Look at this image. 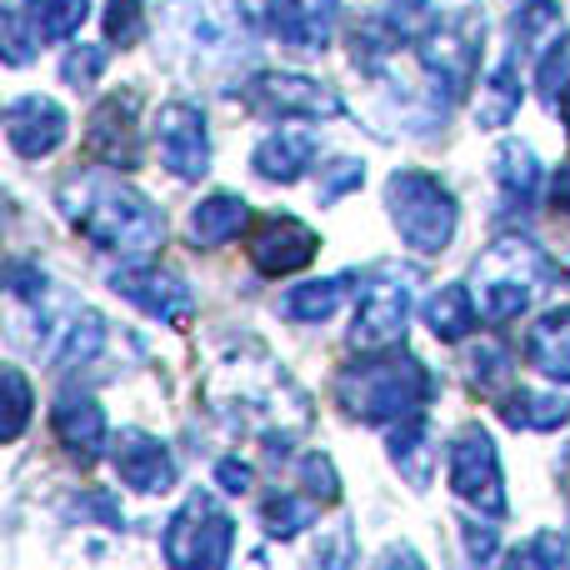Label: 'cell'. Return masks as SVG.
<instances>
[{
	"mask_svg": "<svg viewBox=\"0 0 570 570\" xmlns=\"http://www.w3.org/2000/svg\"><path fill=\"white\" fill-rule=\"evenodd\" d=\"M511 375V355L501 345H475L471 351V385L475 391H495V385Z\"/></svg>",
	"mask_w": 570,
	"mask_h": 570,
	"instance_id": "42",
	"label": "cell"
},
{
	"mask_svg": "<svg viewBox=\"0 0 570 570\" xmlns=\"http://www.w3.org/2000/svg\"><path fill=\"white\" fill-rule=\"evenodd\" d=\"M315 501H305V495H271L266 511H261V521H266V531L276 535V541H295L301 531H311L315 525Z\"/></svg>",
	"mask_w": 570,
	"mask_h": 570,
	"instance_id": "33",
	"label": "cell"
},
{
	"mask_svg": "<svg viewBox=\"0 0 570 570\" xmlns=\"http://www.w3.org/2000/svg\"><path fill=\"white\" fill-rule=\"evenodd\" d=\"M515 50H505V60L485 76L481 86V106H475V120H481L485 130H501L511 126V116L521 110V66H515Z\"/></svg>",
	"mask_w": 570,
	"mask_h": 570,
	"instance_id": "27",
	"label": "cell"
},
{
	"mask_svg": "<svg viewBox=\"0 0 570 570\" xmlns=\"http://www.w3.org/2000/svg\"><path fill=\"white\" fill-rule=\"evenodd\" d=\"M385 210L415 256H441L461 226V206L431 170H395L385 180Z\"/></svg>",
	"mask_w": 570,
	"mask_h": 570,
	"instance_id": "7",
	"label": "cell"
},
{
	"mask_svg": "<svg viewBox=\"0 0 570 570\" xmlns=\"http://www.w3.org/2000/svg\"><path fill=\"white\" fill-rule=\"evenodd\" d=\"M335 20H341V0H295V40H291V50H305V56L325 50L331 46V36H335Z\"/></svg>",
	"mask_w": 570,
	"mask_h": 570,
	"instance_id": "30",
	"label": "cell"
},
{
	"mask_svg": "<svg viewBox=\"0 0 570 570\" xmlns=\"http://www.w3.org/2000/svg\"><path fill=\"white\" fill-rule=\"evenodd\" d=\"M461 531H465V551H471V566H485L495 556V531L491 525H475V521H461Z\"/></svg>",
	"mask_w": 570,
	"mask_h": 570,
	"instance_id": "44",
	"label": "cell"
},
{
	"mask_svg": "<svg viewBox=\"0 0 570 570\" xmlns=\"http://www.w3.org/2000/svg\"><path fill=\"white\" fill-rule=\"evenodd\" d=\"M391 461L405 471V481L415 485V491H425L431 485V465H435V445H431V431H425V421L415 415V421H401L391 431Z\"/></svg>",
	"mask_w": 570,
	"mask_h": 570,
	"instance_id": "28",
	"label": "cell"
},
{
	"mask_svg": "<svg viewBox=\"0 0 570 570\" xmlns=\"http://www.w3.org/2000/svg\"><path fill=\"white\" fill-rule=\"evenodd\" d=\"M160 30H166L170 66L196 80L226 76L250 56V46L240 40V16L220 0H170Z\"/></svg>",
	"mask_w": 570,
	"mask_h": 570,
	"instance_id": "5",
	"label": "cell"
},
{
	"mask_svg": "<svg viewBox=\"0 0 570 570\" xmlns=\"http://www.w3.org/2000/svg\"><path fill=\"white\" fill-rule=\"evenodd\" d=\"M501 421L511 431H561L570 421V395H556V391H515L501 401Z\"/></svg>",
	"mask_w": 570,
	"mask_h": 570,
	"instance_id": "26",
	"label": "cell"
},
{
	"mask_svg": "<svg viewBox=\"0 0 570 570\" xmlns=\"http://www.w3.org/2000/svg\"><path fill=\"white\" fill-rule=\"evenodd\" d=\"M351 291H361V271H345V276H325V281H305L295 291L281 295V315L295 325H321L341 311V301Z\"/></svg>",
	"mask_w": 570,
	"mask_h": 570,
	"instance_id": "21",
	"label": "cell"
},
{
	"mask_svg": "<svg viewBox=\"0 0 570 570\" xmlns=\"http://www.w3.org/2000/svg\"><path fill=\"white\" fill-rule=\"evenodd\" d=\"M561 551H566L561 535H535V541L515 546V551L505 556L501 570H556L561 566Z\"/></svg>",
	"mask_w": 570,
	"mask_h": 570,
	"instance_id": "38",
	"label": "cell"
},
{
	"mask_svg": "<svg viewBox=\"0 0 570 570\" xmlns=\"http://www.w3.org/2000/svg\"><path fill=\"white\" fill-rule=\"evenodd\" d=\"M66 130H70V120L60 110V100L40 96V90L36 96H16L6 106V140L20 160H40L50 150H60L66 146Z\"/></svg>",
	"mask_w": 570,
	"mask_h": 570,
	"instance_id": "17",
	"label": "cell"
},
{
	"mask_svg": "<svg viewBox=\"0 0 570 570\" xmlns=\"http://www.w3.org/2000/svg\"><path fill=\"white\" fill-rule=\"evenodd\" d=\"M56 206L66 210V220L90 240V246L110 250V256H156L166 246V216L150 196H140L136 186H126L120 176L106 170H70L56 186Z\"/></svg>",
	"mask_w": 570,
	"mask_h": 570,
	"instance_id": "2",
	"label": "cell"
},
{
	"mask_svg": "<svg viewBox=\"0 0 570 570\" xmlns=\"http://www.w3.org/2000/svg\"><path fill=\"white\" fill-rule=\"evenodd\" d=\"M30 305H36V355L46 365H56V371L90 361L106 345V321L90 305H76L66 295L56 305H46V295H40Z\"/></svg>",
	"mask_w": 570,
	"mask_h": 570,
	"instance_id": "11",
	"label": "cell"
},
{
	"mask_svg": "<svg viewBox=\"0 0 570 570\" xmlns=\"http://www.w3.org/2000/svg\"><path fill=\"white\" fill-rule=\"evenodd\" d=\"M50 431L70 451V461L80 465H90L106 451V411L90 391H60L56 405H50Z\"/></svg>",
	"mask_w": 570,
	"mask_h": 570,
	"instance_id": "18",
	"label": "cell"
},
{
	"mask_svg": "<svg viewBox=\"0 0 570 570\" xmlns=\"http://www.w3.org/2000/svg\"><path fill=\"white\" fill-rule=\"evenodd\" d=\"M246 110L266 120H335L345 116L341 96L315 76H295V70H261L240 86Z\"/></svg>",
	"mask_w": 570,
	"mask_h": 570,
	"instance_id": "10",
	"label": "cell"
},
{
	"mask_svg": "<svg viewBox=\"0 0 570 570\" xmlns=\"http://www.w3.org/2000/svg\"><path fill=\"white\" fill-rule=\"evenodd\" d=\"M525 361L541 375H551V381L570 385V305L546 311L541 321L531 325V335H525Z\"/></svg>",
	"mask_w": 570,
	"mask_h": 570,
	"instance_id": "24",
	"label": "cell"
},
{
	"mask_svg": "<svg viewBox=\"0 0 570 570\" xmlns=\"http://www.w3.org/2000/svg\"><path fill=\"white\" fill-rule=\"evenodd\" d=\"M230 10L240 16V26L271 40H295V0H230Z\"/></svg>",
	"mask_w": 570,
	"mask_h": 570,
	"instance_id": "31",
	"label": "cell"
},
{
	"mask_svg": "<svg viewBox=\"0 0 570 570\" xmlns=\"http://www.w3.org/2000/svg\"><path fill=\"white\" fill-rule=\"evenodd\" d=\"M136 116H140L136 90L100 96V106L90 110V120H86V150L96 160H106V166H116V170H136L140 166Z\"/></svg>",
	"mask_w": 570,
	"mask_h": 570,
	"instance_id": "15",
	"label": "cell"
},
{
	"mask_svg": "<svg viewBox=\"0 0 570 570\" xmlns=\"http://www.w3.org/2000/svg\"><path fill=\"white\" fill-rule=\"evenodd\" d=\"M230 541H236L230 511H220L210 491H190L186 505L170 515L160 551L170 570H230Z\"/></svg>",
	"mask_w": 570,
	"mask_h": 570,
	"instance_id": "8",
	"label": "cell"
},
{
	"mask_svg": "<svg viewBox=\"0 0 570 570\" xmlns=\"http://www.w3.org/2000/svg\"><path fill=\"white\" fill-rule=\"evenodd\" d=\"M0 385H6V425H0V435L16 441L30 421V381L16 371V365H6V371H0Z\"/></svg>",
	"mask_w": 570,
	"mask_h": 570,
	"instance_id": "36",
	"label": "cell"
},
{
	"mask_svg": "<svg viewBox=\"0 0 570 570\" xmlns=\"http://www.w3.org/2000/svg\"><path fill=\"white\" fill-rule=\"evenodd\" d=\"M535 90L546 96L551 116H561V126L570 130V30L546 46L541 70H535Z\"/></svg>",
	"mask_w": 570,
	"mask_h": 570,
	"instance_id": "29",
	"label": "cell"
},
{
	"mask_svg": "<svg viewBox=\"0 0 570 570\" xmlns=\"http://www.w3.org/2000/svg\"><path fill=\"white\" fill-rule=\"evenodd\" d=\"M551 206L561 210V216H570V160L561 170H556V186H551Z\"/></svg>",
	"mask_w": 570,
	"mask_h": 570,
	"instance_id": "46",
	"label": "cell"
},
{
	"mask_svg": "<svg viewBox=\"0 0 570 570\" xmlns=\"http://www.w3.org/2000/svg\"><path fill=\"white\" fill-rule=\"evenodd\" d=\"M385 26L415 50V66L445 100H461L481 70L485 20L481 0H385Z\"/></svg>",
	"mask_w": 570,
	"mask_h": 570,
	"instance_id": "1",
	"label": "cell"
},
{
	"mask_svg": "<svg viewBox=\"0 0 570 570\" xmlns=\"http://www.w3.org/2000/svg\"><path fill=\"white\" fill-rule=\"evenodd\" d=\"M421 315H425V325H431L435 341H445V345H461L465 335L475 331V321H481L471 285H441V291L425 301Z\"/></svg>",
	"mask_w": 570,
	"mask_h": 570,
	"instance_id": "25",
	"label": "cell"
},
{
	"mask_svg": "<svg viewBox=\"0 0 570 570\" xmlns=\"http://www.w3.org/2000/svg\"><path fill=\"white\" fill-rule=\"evenodd\" d=\"M26 10L40 40H70L80 30V20L90 16V0H26Z\"/></svg>",
	"mask_w": 570,
	"mask_h": 570,
	"instance_id": "32",
	"label": "cell"
},
{
	"mask_svg": "<svg viewBox=\"0 0 570 570\" xmlns=\"http://www.w3.org/2000/svg\"><path fill=\"white\" fill-rule=\"evenodd\" d=\"M0 36H6V60L10 66H30V56H36V46H40V30L26 26L20 10H6V16H0Z\"/></svg>",
	"mask_w": 570,
	"mask_h": 570,
	"instance_id": "40",
	"label": "cell"
},
{
	"mask_svg": "<svg viewBox=\"0 0 570 570\" xmlns=\"http://www.w3.org/2000/svg\"><path fill=\"white\" fill-rule=\"evenodd\" d=\"M371 570H425V561L411 551V546H391V551H385Z\"/></svg>",
	"mask_w": 570,
	"mask_h": 570,
	"instance_id": "45",
	"label": "cell"
},
{
	"mask_svg": "<svg viewBox=\"0 0 570 570\" xmlns=\"http://www.w3.org/2000/svg\"><path fill=\"white\" fill-rule=\"evenodd\" d=\"M106 60L110 56L100 46H70L66 60H60V80H66V86H76V90H90V86H96V76L106 70Z\"/></svg>",
	"mask_w": 570,
	"mask_h": 570,
	"instance_id": "37",
	"label": "cell"
},
{
	"mask_svg": "<svg viewBox=\"0 0 570 570\" xmlns=\"http://www.w3.org/2000/svg\"><path fill=\"white\" fill-rule=\"evenodd\" d=\"M556 471H561V491H566V501H570V445L561 451V465H556Z\"/></svg>",
	"mask_w": 570,
	"mask_h": 570,
	"instance_id": "47",
	"label": "cell"
},
{
	"mask_svg": "<svg viewBox=\"0 0 570 570\" xmlns=\"http://www.w3.org/2000/svg\"><path fill=\"white\" fill-rule=\"evenodd\" d=\"M311 160H315V136H305V130H276V136H266L256 146L250 170H256L261 180H281V186H291V180L305 176Z\"/></svg>",
	"mask_w": 570,
	"mask_h": 570,
	"instance_id": "23",
	"label": "cell"
},
{
	"mask_svg": "<svg viewBox=\"0 0 570 570\" xmlns=\"http://www.w3.org/2000/svg\"><path fill=\"white\" fill-rule=\"evenodd\" d=\"M301 485L311 491V501H325V505L341 501V475H335L331 455H305L301 461Z\"/></svg>",
	"mask_w": 570,
	"mask_h": 570,
	"instance_id": "41",
	"label": "cell"
},
{
	"mask_svg": "<svg viewBox=\"0 0 570 570\" xmlns=\"http://www.w3.org/2000/svg\"><path fill=\"white\" fill-rule=\"evenodd\" d=\"M445 471H451V491L465 505H475L485 521H505L511 515V495H505L501 455H495L491 431H481V425L455 431L451 445H445Z\"/></svg>",
	"mask_w": 570,
	"mask_h": 570,
	"instance_id": "9",
	"label": "cell"
},
{
	"mask_svg": "<svg viewBox=\"0 0 570 570\" xmlns=\"http://www.w3.org/2000/svg\"><path fill=\"white\" fill-rule=\"evenodd\" d=\"M351 566H355V531L351 521H341L331 535H321L311 570H351Z\"/></svg>",
	"mask_w": 570,
	"mask_h": 570,
	"instance_id": "39",
	"label": "cell"
},
{
	"mask_svg": "<svg viewBox=\"0 0 570 570\" xmlns=\"http://www.w3.org/2000/svg\"><path fill=\"white\" fill-rule=\"evenodd\" d=\"M315 250H321V236L305 220L285 216V210L256 220V230L246 236V256L261 276H295L315 261Z\"/></svg>",
	"mask_w": 570,
	"mask_h": 570,
	"instance_id": "14",
	"label": "cell"
},
{
	"mask_svg": "<svg viewBox=\"0 0 570 570\" xmlns=\"http://www.w3.org/2000/svg\"><path fill=\"white\" fill-rule=\"evenodd\" d=\"M116 471L130 491L140 495H166L176 485V461L170 451L146 431H120L116 435Z\"/></svg>",
	"mask_w": 570,
	"mask_h": 570,
	"instance_id": "19",
	"label": "cell"
},
{
	"mask_svg": "<svg viewBox=\"0 0 570 570\" xmlns=\"http://www.w3.org/2000/svg\"><path fill=\"white\" fill-rule=\"evenodd\" d=\"M210 405L230 425L261 435L271 451H285L311 431V401L271 355H230L210 375Z\"/></svg>",
	"mask_w": 570,
	"mask_h": 570,
	"instance_id": "3",
	"label": "cell"
},
{
	"mask_svg": "<svg viewBox=\"0 0 570 570\" xmlns=\"http://www.w3.org/2000/svg\"><path fill=\"white\" fill-rule=\"evenodd\" d=\"M335 401L361 425H401V421H415L421 405L435 401V381L415 355L385 351V355H365V361L345 365L335 375Z\"/></svg>",
	"mask_w": 570,
	"mask_h": 570,
	"instance_id": "4",
	"label": "cell"
},
{
	"mask_svg": "<svg viewBox=\"0 0 570 570\" xmlns=\"http://www.w3.org/2000/svg\"><path fill=\"white\" fill-rule=\"evenodd\" d=\"M106 40L120 50L140 46V36H146V0H106Z\"/></svg>",
	"mask_w": 570,
	"mask_h": 570,
	"instance_id": "35",
	"label": "cell"
},
{
	"mask_svg": "<svg viewBox=\"0 0 570 570\" xmlns=\"http://www.w3.org/2000/svg\"><path fill=\"white\" fill-rule=\"evenodd\" d=\"M246 220H250L246 200L230 196V190H216V196H206L196 210H190L186 236L196 250H216V246H226V240H236L240 230H246Z\"/></svg>",
	"mask_w": 570,
	"mask_h": 570,
	"instance_id": "22",
	"label": "cell"
},
{
	"mask_svg": "<svg viewBox=\"0 0 570 570\" xmlns=\"http://www.w3.org/2000/svg\"><path fill=\"white\" fill-rule=\"evenodd\" d=\"M411 271H375L361 285V311L351 325V345L361 351H395L411 325Z\"/></svg>",
	"mask_w": 570,
	"mask_h": 570,
	"instance_id": "12",
	"label": "cell"
},
{
	"mask_svg": "<svg viewBox=\"0 0 570 570\" xmlns=\"http://www.w3.org/2000/svg\"><path fill=\"white\" fill-rule=\"evenodd\" d=\"M156 150L160 166L176 180H200L210 176V136H206V116L190 100H166L156 110Z\"/></svg>",
	"mask_w": 570,
	"mask_h": 570,
	"instance_id": "13",
	"label": "cell"
},
{
	"mask_svg": "<svg viewBox=\"0 0 570 570\" xmlns=\"http://www.w3.org/2000/svg\"><path fill=\"white\" fill-rule=\"evenodd\" d=\"M216 481H220V491H230V495H246L256 475H250V465L240 461V455H226V461L216 465Z\"/></svg>",
	"mask_w": 570,
	"mask_h": 570,
	"instance_id": "43",
	"label": "cell"
},
{
	"mask_svg": "<svg viewBox=\"0 0 570 570\" xmlns=\"http://www.w3.org/2000/svg\"><path fill=\"white\" fill-rule=\"evenodd\" d=\"M361 186H365V160L335 156V160H325V166H321V180H315V200H321V206H335L341 196H351V190H361Z\"/></svg>",
	"mask_w": 570,
	"mask_h": 570,
	"instance_id": "34",
	"label": "cell"
},
{
	"mask_svg": "<svg viewBox=\"0 0 570 570\" xmlns=\"http://www.w3.org/2000/svg\"><path fill=\"white\" fill-rule=\"evenodd\" d=\"M495 186H501V210L505 216H525L541 196V160L525 140H505L495 150Z\"/></svg>",
	"mask_w": 570,
	"mask_h": 570,
	"instance_id": "20",
	"label": "cell"
},
{
	"mask_svg": "<svg viewBox=\"0 0 570 570\" xmlns=\"http://www.w3.org/2000/svg\"><path fill=\"white\" fill-rule=\"evenodd\" d=\"M110 291L120 295V301H130L136 311L156 315V321L166 325H180L190 321V311H196V295H190V285L176 276V271L166 266H126V271H110Z\"/></svg>",
	"mask_w": 570,
	"mask_h": 570,
	"instance_id": "16",
	"label": "cell"
},
{
	"mask_svg": "<svg viewBox=\"0 0 570 570\" xmlns=\"http://www.w3.org/2000/svg\"><path fill=\"white\" fill-rule=\"evenodd\" d=\"M556 281V266L531 236H501L475 256L471 266V295L481 321L505 325L521 311H531L546 295V285Z\"/></svg>",
	"mask_w": 570,
	"mask_h": 570,
	"instance_id": "6",
	"label": "cell"
}]
</instances>
